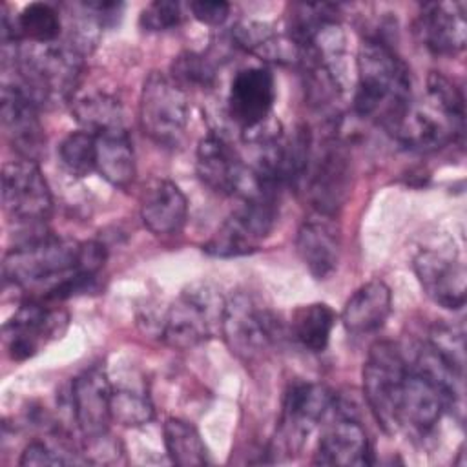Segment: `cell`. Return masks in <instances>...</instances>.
Returning a JSON list of instances; mask_svg holds the SVG:
<instances>
[{
	"mask_svg": "<svg viewBox=\"0 0 467 467\" xmlns=\"http://www.w3.org/2000/svg\"><path fill=\"white\" fill-rule=\"evenodd\" d=\"M106 248L97 241H73L38 232L15 244L2 263L4 279L16 288H38L42 297L75 274L99 275Z\"/></svg>",
	"mask_w": 467,
	"mask_h": 467,
	"instance_id": "obj_1",
	"label": "cell"
},
{
	"mask_svg": "<svg viewBox=\"0 0 467 467\" xmlns=\"http://www.w3.org/2000/svg\"><path fill=\"white\" fill-rule=\"evenodd\" d=\"M412 102L410 71L401 57L379 38H365L356 57L354 111L394 131Z\"/></svg>",
	"mask_w": 467,
	"mask_h": 467,
	"instance_id": "obj_2",
	"label": "cell"
},
{
	"mask_svg": "<svg viewBox=\"0 0 467 467\" xmlns=\"http://www.w3.org/2000/svg\"><path fill=\"white\" fill-rule=\"evenodd\" d=\"M84 69V53L71 42L22 47L4 46V82L38 108L71 102Z\"/></svg>",
	"mask_w": 467,
	"mask_h": 467,
	"instance_id": "obj_3",
	"label": "cell"
},
{
	"mask_svg": "<svg viewBox=\"0 0 467 467\" xmlns=\"http://www.w3.org/2000/svg\"><path fill=\"white\" fill-rule=\"evenodd\" d=\"M465 102L462 89L443 73L427 78L421 102H410L405 117L392 131L409 150L436 151L463 135Z\"/></svg>",
	"mask_w": 467,
	"mask_h": 467,
	"instance_id": "obj_4",
	"label": "cell"
},
{
	"mask_svg": "<svg viewBox=\"0 0 467 467\" xmlns=\"http://www.w3.org/2000/svg\"><path fill=\"white\" fill-rule=\"evenodd\" d=\"M279 190L281 186L275 182L250 171L248 184L241 193L243 204L202 244V252L213 257H239L255 252L277 223Z\"/></svg>",
	"mask_w": 467,
	"mask_h": 467,
	"instance_id": "obj_5",
	"label": "cell"
},
{
	"mask_svg": "<svg viewBox=\"0 0 467 467\" xmlns=\"http://www.w3.org/2000/svg\"><path fill=\"white\" fill-rule=\"evenodd\" d=\"M226 299L208 281L188 285L170 305L162 323L161 337L166 345L186 350L215 337L223 328Z\"/></svg>",
	"mask_w": 467,
	"mask_h": 467,
	"instance_id": "obj_6",
	"label": "cell"
},
{
	"mask_svg": "<svg viewBox=\"0 0 467 467\" xmlns=\"http://www.w3.org/2000/svg\"><path fill=\"white\" fill-rule=\"evenodd\" d=\"M221 334L232 354L248 363L261 358L281 339L283 325L254 296L237 292L226 299Z\"/></svg>",
	"mask_w": 467,
	"mask_h": 467,
	"instance_id": "obj_7",
	"label": "cell"
},
{
	"mask_svg": "<svg viewBox=\"0 0 467 467\" xmlns=\"http://www.w3.org/2000/svg\"><path fill=\"white\" fill-rule=\"evenodd\" d=\"M190 119L188 95L168 75L151 71L142 84L139 120L142 131L159 146L175 148L182 142Z\"/></svg>",
	"mask_w": 467,
	"mask_h": 467,
	"instance_id": "obj_8",
	"label": "cell"
},
{
	"mask_svg": "<svg viewBox=\"0 0 467 467\" xmlns=\"http://www.w3.org/2000/svg\"><path fill=\"white\" fill-rule=\"evenodd\" d=\"M407 370V359L400 347L390 341L372 345L363 363V394L374 420L387 434L400 431L398 405Z\"/></svg>",
	"mask_w": 467,
	"mask_h": 467,
	"instance_id": "obj_9",
	"label": "cell"
},
{
	"mask_svg": "<svg viewBox=\"0 0 467 467\" xmlns=\"http://www.w3.org/2000/svg\"><path fill=\"white\" fill-rule=\"evenodd\" d=\"M334 401L332 390L321 383L297 381L290 385L283 400L270 454L275 460L296 456Z\"/></svg>",
	"mask_w": 467,
	"mask_h": 467,
	"instance_id": "obj_10",
	"label": "cell"
},
{
	"mask_svg": "<svg viewBox=\"0 0 467 467\" xmlns=\"http://www.w3.org/2000/svg\"><path fill=\"white\" fill-rule=\"evenodd\" d=\"M2 204L18 224L38 226L53 210V199L38 162L16 159L2 168Z\"/></svg>",
	"mask_w": 467,
	"mask_h": 467,
	"instance_id": "obj_11",
	"label": "cell"
},
{
	"mask_svg": "<svg viewBox=\"0 0 467 467\" xmlns=\"http://www.w3.org/2000/svg\"><path fill=\"white\" fill-rule=\"evenodd\" d=\"M67 327V314L47 308L42 299H27L4 325V345L13 361L33 358Z\"/></svg>",
	"mask_w": 467,
	"mask_h": 467,
	"instance_id": "obj_12",
	"label": "cell"
},
{
	"mask_svg": "<svg viewBox=\"0 0 467 467\" xmlns=\"http://www.w3.org/2000/svg\"><path fill=\"white\" fill-rule=\"evenodd\" d=\"M306 179L312 208L336 217L350 192L352 162L348 148L336 137L325 140Z\"/></svg>",
	"mask_w": 467,
	"mask_h": 467,
	"instance_id": "obj_13",
	"label": "cell"
},
{
	"mask_svg": "<svg viewBox=\"0 0 467 467\" xmlns=\"http://www.w3.org/2000/svg\"><path fill=\"white\" fill-rule=\"evenodd\" d=\"M275 102V78L265 66L243 67L232 78L228 89V115L248 133L272 119Z\"/></svg>",
	"mask_w": 467,
	"mask_h": 467,
	"instance_id": "obj_14",
	"label": "cell"
},
{
	"mask_svg": "<svg viewBox=\"0 0 467 467\" xmlns=\"http://www.w3.org/2000/svg\"><path fill=\"white\" fill-rule=\"evenodd\" d=\"M195 171L199 181L217 195L243 193L250 179V168L234 144L221 133H206L195 151Z\"/></svg>",
	"mask_w": 467,
	"mask_h": 467,
	"instance_id": "obj_15",
	"label": "cell"
},
{
	"mask_svg": "<svg viewBox=\"0 0 467 467\" xmlns=\"http://www.w3.org/2000/svg\"><path fill=\"white\" fill-rule=\"evenodd\" d=\"M414 274L431 301L447 310H462L465 305V265L452 252L425 248L412 261Z\"/></svg>",
	"mask_w": 467,
	"mask_h": 467,
	"instance_id": "obj_16",
	"label": "cell"
},
{
	"mask_svg": "<svg viewBox=\"0 0 467 467\" xmlns=\"http://www.w3.org/2000/svg\"><path fill=\"white\" fill-rule=\"evenodd\" d=\"M113 387L100 367H91L80 372L71 381V407L75 421L88 440L106 436L111 420Z\"/></svg>",
	"mask_w": 467,
	"mask_h": 467,
	"instance_id": "obj_17",
	"label": "cell"
},
{
	"mask_svg": "<svg viewBox=\"0 0 467 467\" xmlns=\"http://www.w3.org/2000/svg\"><path fill=\"white\" fill-rule=\"evenodd\" d=\"M38 106L18 88L2 84V128L20 159L38 162L46 151V133L38 119Z\"/></svg>",
	"mask_w": 467,
	"mask_h": 467,
	"instance_id": "obj_18",
	"label": "cell"
},
{
	"mask_svg": "<svg viewBox=\"0 0 467 467\" xmlns=\"http://www.w3.org/2000/svg\"><path fill=\"white\" fill-rule=\"evenodd\" d=\"M416 35L427 51L438 57H454L467 42L465 4L427 2L416 18Z\"/></svg>",
	"mask_w": 467,
	"mask_h": 467,
	"instance_id": "obj_19",
	"label": "cell"
},
{
	"mask_svg": "<svg viewBox=\"0 0 467 467\" xmlns=\"http://www.w3.org/2000/svg\"><path fill=\"white\" fill-rule=\"evenodd\" d=\"M296 250L312 277H330L341 254V230L334 215L314 210L305 217L296 235Z\"/></svg>",
	"mask_w": 467,
	"mask_h": 467,
	"instance_id": "obj_20",
	"label": "cell"
},
{
	"mask_svg": "<svg viewBox=\"0 0 467 467\" xmlns=\"http://www.w3.org/2000/svg\"><path fill=\"white\" fill-rule=\"evenodd\" d=\"M447 409H451V401L445 392L409 365L398 405L400 429L409 427L421 434L429 432L441 420Z\"/></svg>",
	"mask_w": 467,
	"mask_h": 467,
	"instance_id": "obj_21",
	"label": "cell"
},
{
	"mask_svg": "<svg viewBox=\"0 0 467 467\" xmlns=\"http://www.w3.org/2000/svg\"><path fill=\"white\" fill-rule=\"evenodd\" d=\"M140 219L155 235H173L188 219V199L168 179H151L140 193Z\"/></svg>",
	"mask_w": 467,
	"mask_h": 467,
	"instance_id": "obj_22",
	"label": "cell"
},
{
	"mask_svg": "<svg viewBox=\"0 0 467 467\" xmlns=\"http://www.w3.org/2000/svg\"><path fill=\"white\" fill-rule=\"evenodd\" d=\"M317 465H370L372 449L365 429L350 416H339L323 432L314 454Z\"/></svg>",
	"mask_w": 467,
	"mask_h": 467,
	"instance_id": "obj_23",
	"label": "cell"
},
{
	"mask_svg": "<svg viewBox=\"0 0 467 467\" xmlns=\"http://www.w3.org/2000/svg\"><path fill=\"white\" fill-rule=\"evenodd\" d=\"M62 20L58 9L47 2H31L13 18L2 16L4 46L22 44L27 40L33 46H47L58 42Z\"/></svg>",
	"mask_w": 467,
	"mask_h": 467,
	"instance_id": "obj_24",
	"label": "cell"
},
{
	"mask_svg": "<svg viewBox=\"0 0 467 467\" xmlns=\"http://www.w3.org/2000/svg\"><path fill=\"white\" fill-rule=\"evenodd\" d=\"M392 312V294L387 283L372 279L361 285L345 303L341 321L350 334L379 330Z\"/></svg>",
	"mask_w": 467,
	"mask_h": 467,
	"instance_id": "obj_25",
	"label": "cell"
},
{
	"mask_svg": "<svg viewBox=\"0 0 467 467\" xmlns=\"http://www.w3.org/2000/svg\"><path fill=\"white\" fill-rule=\"evenodd\" d=\"M234 40L237 46L254 53L261 60L275 64H292L301 60V49L286 35V31H277L268 22L244 20L235 26Z\"/></svg>",
	"mask_w": 467,
	"mask_h": 467,
	"instance_id": "obj_26",
	"label": "cell"
},
{
	"mask_svg": "<svg viewBox=\"0 0 467 467\" xmlns=\"http://www.w3.org/2000/svg\"><path fill=\"white\" fill-rule=\"evenodd\" d=\"M97 164L100 173L115 188H128L135 179V153L126 128L95 135Z\"/></svg>",
	"mask_w": 467,
	"mask_h": 467,
	"instance_id": "obj_27",
	"label": "cell"
},
{
	"mask_svg": "<svg viewBox=\"0 0 467 467\" xmlns=\"http://www.w3.org/2000/svg\"><path fill=\"white\" fill-rule=\"evenodd\" d=\"M71 113L75 120L93 135L126 128L120 102L102 91L75 93L71 99Z\"/></svg>",
	"mask_w": 467,
	"mask_h": 467,
	"instance_id": "obj_28",
	"label": "cell"
},
{
	"mask_svg": "<svg viewBox=\"0 0 467 467\" xmlns=\"http://www.w3.org/2000/svg\"><path fill=\"white\" fill-rule=\"evenodd\" d=\"M336 325V312L327 303L297 306L290 317L292 337L310 352H323Z\"/></svg>",
	"mask_w": 467,
	"mask_h": 467,
	"instance_id": "obj_29",
	"label": "cell"
},
{
	"mask_svg": "<svg viewBox=\"0 0 467 467\" xmlns=\"http://www.w3.org/2000/svg\"><path fill=\"white\" fill-rule=\"evenodd\" d=\"M162 432L166 452L175 465L192 467L208 463V449L193 423L181 418H168Z\"/></svg>",
	"mask_w": 467,
	"mask_h": 467,
	"instance_id": "obj_30",
	"label": "cell"
},
{
	"mask_svg": "<svg viewBox=\"0 0 467 467\" xmlns=\"http://www.w3.org/2000/svg\"><path fill=\"white\" fill-rule=\"evenodd\" d=\"M58 159L62 168L75 177H86L95 171L97 164V142L95 135L80 130L71 131L58 144Z\"/></svg>",
	"mask_w": 467,
	"mask_h": 467,
	"instance_id": "obj_31",
	"label": "cell"
},
{
	"mask_svg": "<svg viewBox=\"0 0 467 467\" xmlns=\"http://www.w3.org/2000/svg\"><path fill=\"white\" fill-rule=\"evenodd\" d=\"M153 405L144 390L119 387L111 394V420L124 427H140L153 420Z\"/></svg>",
	"mask_w": 467,
	"mask_h": 467,
	"instance_id": "obj_32",
	"label": "cell"
},
{
	"mask_svg": "<svg viewBox=\"0 0 467 467\" xmlns=\"http://www.w3.org/2000/svg\"><path fill=\"white\" fill-rule=\"evenodd\" d=\"M179 88L184 91L190 89H204L210 88L215 80V67L212 62L199 53H181L171 62V77Z\"/></svg>",
	"mask_w": 467,
	"mask_h": 467,
	"instance_id": "obj_33",
	"label": "cell"
},
{
	"mask_svg": "<svg viewBox=\"0 0 467 467\" xmlns=\"http://www.w3.org/2000/svg\"><path fill=\"white\" fill-rule=\"evenodd\" d=\"M427 345L438 352L449 365L456 370L463 372L465 365V343H463V330L451 327V325H436L431 334Z\"/></svg>",
	"mask_w": 467,
	"mask_h": 467,
	"instance_id": "obj_34",
	"label": "cell"
},
{
	"mask_svg": "<svg viewBox=\"0 0 467 467\" xmlns=\"http://www.w3.org/2000/svg\"><path fill=\"white\" fill-rule=\"evenodd\" d=\"M182 9L179 2L173 0H155L150 2L139 16V26L144 31L150 33H161V31H170L181 26L182 22Z\"/></svg>",
	"mask_w": 467,
	"mask_h": 467,
	"instance_id": "obj_35",
	"label": "cell"
},
{
	"mask_svg": "<svg viewBox=\"0 0 467 467\" xmlns=\"http://www.w3.org/2000/svg\"><path fill=\"white\" fill-rule=\"evenodd\" d=\"M82 462L75 456H67L66 452L57 451L46 441H31L22 451V456L18 460V465L22 467H33V465H67Z\"/></svg>",
	"mask_w": 467,
	"mask_h": 467,
	"instance_id": "obj_36",
	"label": "cell"
},
{
	"mask_svg": "<svg viewBox=\"0 0 467 467\" xmlns=\"http://www.w3.org/2000/svg\"><path fill=\"white\" fill-rule=\"evenodd\" d=\"M192 16L206 26H221L230 15V4L223 0H195L188 4Z\"/></svg>",
	"mask_w": 467,
	"mask_h": 467,
	"instance_id": "obj_37",
	"label": "cell"
}]
</instances>
